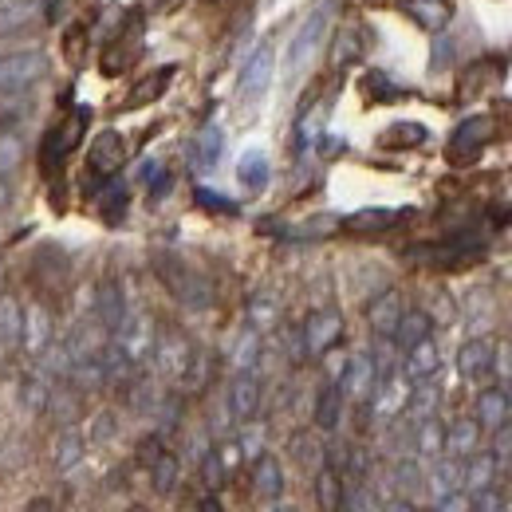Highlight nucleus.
<instances>
[{
  "mask_svg": "<svg viewBox=\"0 0 512 512\" xmlns=\"http://www.w3.org/2000/svg\"><path fill=\"white\" fill-rule=\"evenodd\" d=\"M154 268H158L162 284L170 288V296H174L182 308H190V312H205V308L213 304V284H209L193 264H186L182 256L158 253L154 256Z\"/></svg>",
  "mask_w": 512,
  "mask_h": 512,
  "instance_id": "1",
  "label": "nucleus"
},
{
  "mask_svg": "<svg viewBox=\"0 0 512 512\" xmlns=\"http://www.w3.org/2000/svg\"><path fill=\"white\" fill-rule=\"evenodd\" d=\"M331 12H335V0H320V4L300 20V28L292 32L288 52H284V75H288V79H296L304 67L312 64V56L320 52L323 36H327V24H331Z\"/></svg>",
  "mask_w": 512,
  "mask_h": 512,
  "instance_id": "2",
  "label": "nucleus"
},
{
  "mask_svg": "<svg viewBox=\"0 0 512 512\" xmlns=\"http://www.w3.org/2000/svg\"><path fill=\"white\" fill-rule=\"evenodd\" d=\"M48 75V56L44 52H8L0 56V95H20L28 87H36Z\"/></svg>",
  "mask_w": 512,
  "mask_h": 512,
  "instance_id": "3",
  "label": "nucleus"
},
{
  "mask_svg": "<svg viewBox=\"0 0 512 512\" xmlns=\"http://www.w3.org/2000/svg\"><path fill=\"white\" fill-rule=\"evenodd\" d=\"M87 107H75L67 119H60L56 127L48 130V138H44V170L48 174H56L60 166H64V158L75 150V142H79V134L87 130Z\"/></svg>",
  "mask_w": 512,
  "mask_h": 512,
  "instance_id": "4",
  "label": "nucleus"
},
{
  "mask_svg": "<svg viewBox=\"0 0 512 512\" xmlns=\"http://www.w3.org/2000/svg\"><path fill=\"white\" fill-rule=\"evenodd\" d=\"M193 355H197V351H193L190 339H186L182 331H162V335H154L150 359H154V367H158L166 379H186Z\"/></svg>",
  "mask_w": 512,
  "mask_h": 512,
  "instance_id": "5",
  "label": "nucleus"
},
{
  "mask_svg": "<svg viewBox=\"0 0 512 512\" xmlns=\"http://www.w3.org/2000/svg\"><path fill=\"white\" fill-rule=\"evenodd\" d=\"M111 343L127 355V363H142V359H150V351H154V323L146 320L142 312H127V320L115 327V335H111Z\"/></svg>",
  "mask_w": 512,
  "mask_h": 512,
  "instance_id": "6",
  "label": "nucleus"
},
{
  "mask_svg": "<svg viewBox=\"0 0 512 512\" xmlns=\"http://www.w3.org/2000/svg\"><path fill=\"white\" fill-rule=\"evenodd\" d=\"M272 71H276V52H272V44H260L253 56H249L245 71H241V83H237V91H241L245 103H256V99L268 95Z\"/></svg>",
  "mask_w": 512,
  "mask_h": 512,
  "instance_id": "7",
  "label": "nucleus"
},
{
  "mask_svg": "<svg viewBox=\"0 0 512 512\" xmlns=\"http://www.w3.org/2000/svg\"><path fill=\"white\" fill-rule=\"evenodd\" d=\"M304 351L308 355H327L335 343H339V335H343V316L339 312H331V308H320V312H312L308 320H304Z\"/></svg>",
  "mask_w": 512,
  "mask_h": 512,
  "instance_id": "8",
  "label": "nucleus"
},
{
  "mask_svg": "<svg viewBox=\"0 0 512 512\" xmlns=\"http://www.w3.org/2000/svg\"><path fill=\"white\" fill-rule=\"evenodd\" d=\"M493 138V119L489 115H473V119H465L461 127L453 130V138H449V158L453 162H469V158H477L481 154V146Z\"/></svg>",
  "mask_w": 512,
  "mask_h": 512,
  "instance_id": "9",
  "label": "nucleus"
},
{
  "mask_svg": "<svg viewBox=\"0 0 512 512\" xmlns=\"http://www.w3.org/2000/svg\"><path fill=\"white\" fill-rule=\"evenodd\" d=\"M138 44H142V20L134 16L127 20L115 36H111V44H107V56H103V71L107 75H119V71H127L130 60L138 56Z\"/></svg>",
  "mask_w": 512,
  "mask_h": 512,
  "instance_id": "10",
  "label": "nucleus"
},
{
  "mask_svg": "<svg viewBox=\"0 0 512 512\" xmlns=\"http://www.w3.org/2000/svg\"><path fill=\"white\" fill-rule=\"evenodd\" d=\"M123 162H127V146H123V134H115V130H103V134L91 142V154H87V166H91V174H103V178H111V174H119V170H123Z\"/></svg>",
  "mask_w": 512,
  "mask_h": 512,
  "instance_id": "11",
  "label": "nucleus"
},
{
  "mask_svg": "<svg viewBox=\"0 0 512 512\" xmlns=\"http://www.w3.org/2000/svg\"><path fill=\"white\" fill-rule=\"evenodd\" d=\"M260 410V379L256 371H237L229 383V414L237 422H253Z\"/></svg>",
  "mask_w": 512,
  "mask_h": 512,
  "instance_id": "12",
  "label": "nucleus"
},
{
  "mask_svg": "<svg viewBox=\"0 0 512 512\" xmlns=\"http://www.w3.org/2000/svg\"><path fill=\"white\" fill-rule=\"evenodd\" d=\"M48 347H52V316H48L44 304H28V308H24V339H20V351H28L32 359H40Z\"/></svg>",
  "mask_w": 512,
  "mask_h": 512,
  "instance_id": "13",
  "label": "nucleus"
},
{
  "mask_svg": "<svg viewBox=\"0 0 512 512\" xmlns=\"http://www.w3.org/2000/svg\"><path fill=\"white\" fill-rule=\"evenodd\" d=\"M457 371L465 383H485L493 375V343L489 339H469L457 351Z\"/></svg>",
  "mask_w": 512,
  "mask_h": 512,
  "instance_id": "14",
  "label": "nucleus"
},
{
  "mask_svg": "<svg viewBox=\"0 0 512 512\" xmlns=\"http://www.w3.org/2000/svg\"><path fill=\"white\" fill-rule=\"evenodd\" d=\"M402 355H406V363H402V379H406V383H430V379L438 375V367H442L434 339H422V343H414V347L402 351Z\"/></svg>",
  "mask_w": 512,
  "mask_h": 512,
  "instance_id": "15",
  "label": "nucleus"
},
{
  "mask_svg": "<svg viewBox=\"0 0 512 512\" xmlns=\"http://www.w3.org/2000/svg\"><path fill=\"white\" fill-rule=\"evenodd\" d=\"M127 312L130 308H127V296H123V284L119 280H103L99 292H95V320L115 335V327L127 320Z\"/></svg>",
  "mask_w": 512,
  "mask_h": 512,
  "instance_id": "16",
  "label": "nucleus"
},
{
  "mask_svg": "<svg viewBox=\"0 0 512 512\" xmlns=\"http://www.w3.org/2000/svg\"><path fill=\"white\" fill-rule=\"evenodd\" d=\"M343 394H351L355 402H371V394H375V386H379V375H375V363H371V355H355L351 363H347V371H343Z\"/></svg>",
  "mask_w": 512,
  "mask_h": 512,
  "instance_id": "17",
  "label": "nucleus"
},
{
  "mask_svg": "<svg viewBox=\"0 0 512 512\" xmlns=\"http://www.w3.org/2000/svg\"><path fill=\"white\" fill-rule=\"evenodd\" d=\"M402 312H406L402 296H398V292H383V296H375V300H371V308H367V323H371V331H375L379 339H390V335H394V327H398V320H402Z\"/></svg>",
  "mask_w": 512,
  "mask_h": 512,
  "instance_id": "18",
  "label": "nucleus"
},
{
  "mask_svg": "<svg viewBox=\"0 0 512 512\" xmlns=\"http://www.w3.org/2000/svg\"><path fill=\"white\" fill-rule=\"evenodd\" d=\"M253 493L260 501H280L284 497V469H280V461L276 457H268V453H260L253 461Z\"/></svg>",
  "mask_w": 512,
  "mask_h": 512,
  "instance_id": "19",
  "label": "nucleus"
},
{
  "mask_svg": "<svg viewBox=\"0 0 512 512\" xmlns=\"http://www.w3.org/2000/svg\"><path fill=\"white\" fill-rule=\"evenodd\" d=\"M398 8L414 24H422L426 32H442L449 24V16H453V4L449 0H398Z\"/></svg>",
  "mask_w": 512,
  "mask_h": 512,
  "instance_id": "20",
  "label": "nucleus"
},
{
  "mask_svg": "<svg viewBox=\"0 0 512 512\" xmlns=\"http://www.w3.org/2000/svg\"><path fill=\"white\" fill-rule=\"evenodd\" d=\"M44 8H48V0H0V36L36 24L44 16Z\"/></svg>",
  "mask_w": 512,
  "mask_h": 512,
  "instance_id": "21",
  "label": "nucleus"
},
{
  "mask_svg": "<svg viewBox=\"0 0 512 512\" xmlns=\"http://www.w3.org/2000/svg\"><path fill=\"white\" fill-rule=\"evenodd\" d=\"M24 339V308L12 296H0V359L16 355Z\"/></svg>",
  "mask_w": 512,
  "mask_h": 512,
  "instance_id": "22",
  "label": "nucleus"
},
{
  "mask_svg": "<svg viewBox=\"0 0 512 512\" xmlns=\"http://www.w3.org/2000/svg\"><path fill=\"white\" fill-rule=\"evenodd\" d=\"M221 154H225V130L217 127V123L201 127V134L193 138V166H197L201 174H209V170H217Z\"/></svg>",
  "mask_w": 512,
  "mask_h": 512,
  "instance_id": "23",
  "label": "nucleus"
},
{
  "mask_svg": "<svg viewBox=\"0 0 512 512\" xmlns=\"http://www.w3.org/2000/svg\"><path fill=\"white\" fill-rule=\"evenodd\" d=\"M402 217H406L402 209H359V213L343 217V229L367 237V233H386V229H394Z\"/></svg>",
  "mask_w": 512,
  "mask_h": 512,
  "instance_id": "24",
  "label": "nucleus"
},
{
  "mask_svg": "<svg viewBox=\"0 0 512 512\" xmlns=\"http://www.w3.org/2000/svg\"><path fill=\"white\" fill-rule=\"evenodd\" d=\"M497 481V457L493 453H477V457H465V473H461V489L473 497V493H485L493 489Z\"/></svg>",
  "mask_w": 512,
  "mask_h": 512,
  "instance_id": "25",
  "label": "nucleus"
},
{
  "mask_svg": "<svg viewBox=\"0 0 512 512\" xmlns=\"http://www.w3.org/2000/svg\"><path fill=\"white\" fill-rule=\"evenodd\" d=\"M461 473H465V461H457V457H434V469H430V477H426L434 501L461 489Z\"/></svg>",
  "mask_w": 512,
  "mask_h": 512,
  "instance_id": "26",
  "label": "nucleus"
},
{
  "mask_svg": "<svg viewBox=\"0 0 512 512\" xmlns=\"http://www.w3.org/2000/svg\"><path fill=\"white\" fill-rule=\"evenodd\" d=\"M414 453H418V457H426V461H434V457H442V453H446V426L438 422V414H434V418L414 422Z\"/></svg>",
  "mask_w": 512,
  "mask_h": 512,
  "instance_id": "27",
  "label": "nucleus"
},
{
  "mask_svg": "<svg viewBox=\"0 0 512 512\" xmlns=\"http://www.w3.org/2000/svg\"><path fill=\"white\" fill-rule=\"evenodd\" d=\"M178 481H182V461H178V453L162 449V453L150 461V485H154V493L170 497V493L178 489Z\"/></svg>",
  "mask_w": 512,
  "mask_h": 512,
  "instance_id": "28",
  "label": "nucleus"
},
{
  "mask_svg": "<svg viewBox=\"0 0 512 512\" xmlns=\"http://www.w3.org/2000/svg\"><path fill=\"white\" fill-rule=\"evenodd\" d=\"M477 442H481V426L469 422V418L453 422V426L446 430V453L449 457H457V461L473 457V453H477Z\"/></svg>",
  "mask_w": 512,
  "mask_h": 512,
  "instance_id": "29",
  "label": "nucleus"
},
{
  "mask_svg": "<svg viewBox=\"0 0 512 512\" xmlns=\"http://www.w3.org/2000/svg\"><path fill=\"white\" fill-rule=\"evenodd\" d=\"M430 327H434V320L426 316V312H402V320H398V327H394V343L402 347V351H410L414 343H422V339H430Z\"/></svg>",
  "mask_w": 512,
  "mask_h": 512,
  "instance_id": "30",
  "label": "nucleus"
},
{
  "mask_svg": "<svg viewBox=\"0 0 512 512\" xmlns=\"http://www.w3.org/2000/svg\"><path fill=\"white\" fill-rule=\"evenodd\" d=\"M501 422H509V394L505 390H485L477 398V426L497 430Z\"/></svg>",
  "mask_w": 512,
  "mask_h": 512,
  "instance_id": "31",
  "label": "nucleus"
},
{
  "mask_svg": "<svg viewBox=\"0 0 512 512\" xmlns=\"http://www.w3.org/2000/svg\"><path fill=\"white\" fill-rule=\"evenodd\" d=\"M339 418H343V386L327 383L320 390V398H316V426L331 434L339 426Z\"/></svg>",
  "mask_w": 512,
  "mask_h": 512,
  "instance_id": "32",
  "label": "nucleus"
},
{
  "mask_svg": "<svg viewBox=\"0 0 512 512\" xmlns=\"http://www.w3.org/2000/svg\"><path fill=\"white\" fill-rule=\"evenodd\" d=\"M52 457H56V469H60V473L79 469V461H83V434H79L75 426H64V430H60V438H56Z\"/></svg>",
  "mask_w": 512,
  "mask_h": 512,
  "instance_id": "33",
  "label": "nucleus"
},
{
  "mask_svg": "<svg viewBox=\"0 0 512 512\" xmlns=\"http://www.w3.org/2000/svg\"><path fill=\"white\" fill-rule=\"evenodd\" d=\"M237 178H241V186H249V190H264L268 178H272L268 154H264V150H249V154L237 162Z\"/></svg>",
  "mask_w": 512,
  "mask_h": 512,
  "instance_id": "34",
  "label": "nucleus"
},
{
  "mask_svg": "<svg viewBox=\"0 0 512 512\" xmlns=\"http://www.w3.org/2000/svg\"><path fill=\"white\" fill-rule=\"evenodd\" d=\"M316 497H320V509L323 512H339V509H343V477H339V469L323 465L320 473H316Z\"/></svg>",
  "mask_w": 512,
  "mask_h": 512,
  "instance_id": "35",
  "label": "nucleus"
},
{
  "mask_svg": "<svg viewBox=\"0 0 512 512\" xmlns=\"http://www.w3.org/2000/svg\"><path fill=\"white\" fill-rule=\"evenodd\" d=\"M390 481H394V489H398L402 497H414V493H422V485H426V477H422V469H418L414 457H398L394 469H390Z\"/></svg>",
  "mask_w": 512,
  "mask_h": 512,
  "instance_id": "36",
  "label": "nucleus"
},
{
  "mask_svg": "<svg viewBox=\"0 0 512 512\" xmlns=\"http://www.w3.org/2000/svg\"><path fill=\"white\" fill-rule=\"evenodd\" d=\"M256 363H260V331L249 327V331H241L237 343H233V367H237V371H256Z\"/></svg>",
  "mask_w": 512,
  "mask_h": 512,
  "instance_id": "37",
  "label": "nucleus"
},
{
  "mask_svg": "<svg viewBox=\"0 0 512 512\" xmlns=\"http://www.w3.org/2000/svg\"><path fill=\"white\" fill-rule=\"evenodd\" d=\"M170 75H174V67H158L154 75H146V83H138L134 87V95H130V107H138V103H150V99H158L166 87H170Z\"/></svg>",
  "mask_w": 512,
  "mask_h": 512,
  "instance_id": "38",
  "label": "nucleus"
},
{
  "mask_svg": "<svg viewBox=\"0 0 512 512\" xmlns=\"http://www.w3.org/2000/svg\"><path fill=\"white\" fill-rule=\"evenodd\" d=\"M418 142H426V127L418 123H394L383 134V146H418Z\"/></svg>",
  "mask_w": 512,
  "mask_h": 512,
  "instance_id": "39",
  "label": "nucleus"
},
{
  "mask_svg": "<svg viewBox=\"0 0 512 512\" xmlns=\"http://www.w3.org/2000/svg\"><path fill=\"white\" fill-rule=\"evenodd\" d=\"M201 477H205V485L209 489H217L225 477H229V469H225V457H221V449H209L205 457H201Z\"/></svg>",
  "mask_w": 512,
  "mask_h": 512,
  "instance_id": "40",
  "label": "nucleus"
},
{
  "mask_svg": "<svg viewBox=\"0 0 512 512\" xmlns=\"http://www.w3.org/2000/svg\"><path fill=\"white\" fill-rule=\"evenodd\" d=\"M20 158H24L20 138H16L12 130H0V174H4V170H16V166H20Z\"/></svg>",
  "mask_w": 512,
  "mask_h": 512,
  "instance_id": "41",
  "label": "nucleus"
},
{
  "mask_svg": "<svg viewBox=\"0 0 512 512\" xmlns=\"http://www.w3.org/2000/svg\"><path fill=\"white\" fill-rule=\"evenodd\" d=\"M138 178H142V186H150V193H166V186H170V178H166V170H162L158 158H146L138 166Z\"/></svg>",
  "mask_w": 512,
  "mask_h": 512,
  "instance_id": "42",
  "label": "nucleus"
},
{
  "mask_svg": "<svg viewBox=\"0 0 512 512\" xmlns=\"http://www.w3.org/2000/svg\"><path fill=\"white\" fill-rule=\"evenodd\" d=\"M249 320H253L256 331L272 327V323H276V300H272V296H256L253 304H249Z\"/></svg>",
  "mask_w": 512,
  "mask_h": 512,
  "instance_id": "43",
  "label": "nucleus"
},
{
  "mask_svg": "<svg viewBox=\"0 0 512 512\" xmlns=\"http://www.w3.org/2000/svg\"><path fill=\"white\" fill-rule=\"evenodd\" d=\"M123 213H127V190H123V182H111V190L103 193V217L119 221Z\"/></svg>",
  "mask_w": 512,
  "mask_h": 512,
  "instance_id": "44",
  "label": "nucleus"
},
{
  "mask_svg": "<svg viewBox=\"0 0 512 512\" xmlns=\"http://www.w3.org/2000/svg\"><path fill=\"white\" fill-rule=\"evenodd\" d=\"M296 457H300V465H304L308 473H320L323 469V446L312 442V438H300V442H296Z\"/></svg>",
  "mask_w": 512,
  "mask_h": 512,
  "instance_id": "45",
  "label": "nucleus"
},
{
  "mask_svg": "<svg viewBox=\"0 0 512 512\" xmlns=\"http://www.w3.org/2000/svg\"><path fill=\"white\" fill-rule=\"evenodd\" d=\"M434 512H473V497H469L465 489H457V493H449V497H438V501H434Z\"/></svg>",
  "mask_w": 512,
  "mask_h": 512,
  "instance_id": "46",
  "label": "nucleus"
},
{
  "mask_svg": "<svg viewBox=\"0 0 512 512\" xmlns=\"http://www.w3.org/2000/svg\"><path fill=\"white\" fill-rule=\"evenodd\" d=\"M493 434H497V438H493V457H497V461H509L512 457V422H501Z\"/></svg>",
  "mask_w": 512,
  "mask_h": 512,
  "instance_id": "47",
  "label": "nucleus"
},
{
  "mask_svg": "<svg viewBox=\"0 0 512 512\" xmlns=\"http://www.w3.org/2000/svg\"><path fill=\"white\" fill-rule=\"evenodd\" d=\"M197 205H205V209H213V213H237V205H233L229 197H221V193H213V190H197Z\"/></svg>",
  "mask_w": 512,
  "mask_h": 512,
  "instance_id": "48",
  "label": "nucleus"
},
{
  "mask_svg": "<svg viewBox=\"0 0 512 512\" xmlns=\"http://www.w3.org/2000/svg\"><path fill=\"white\" fill-rule=\"evenodd\" d=\"M493 375H501V379H512V343H501V347H493Z\"/></svg>",
  "mask_w": 512,
  "mask_h": 512,
  "instance_id": "49",
  "label": "nucleus"
},
{
  "mask_svg": "<svg viewBox=\"0 0 512 512\" xmlns=\"http://www.w3.org/2000/svg\"><path fill=\"white\" fill-rule=\"evenodd\" d=\"M260 438H264V430H260V426H249V430H245V434H241V442H237V446H241V457H260Z\"/></svg>",
  "mask_w": 512,
  "mask_h": 512,
  "instance_id": "50",
  "label": "nucleus"
},
{
  "mask_svg": "<svg viewBox=\"0 0 512 512\" xmlns=\"http://www.w3.org/2000/svg\"><path fill=\"white\" fill-rule=\"evenodd\" d=\"M367 91H371V95H379V99H390V95H398V87H390V83H386V75H379V71L367 79Z\"/></svg>",
  "mask_w": 512,
  "mask_h": 512,
  "instance_id": "51",
  "label": "nucleus"
},
{
  "mask_svg": "<svg viewBox=\"0 0 512 512\" xmlns=\"http://www.w3.org/2000/svg\"><path fill=\"white\" fill-rule=\"evenodd\" d=\"M158 453H162V438H146V442L138 446V461H142V465L150 469V461H154Z\"/></svg>",
  "mask_w": 512,
  "mask_h": 512,
  "instance_id": "52",
  "label": "nucleus"
},
{
  "mask_svg": "<svg viewBox=\"0 0 512 512\" xmlns=\"http://www.w3.org/2000/svg\"><path fill=\"white\" fill-rule=\"evenodd\" d=\"M107 434H115V418H111V414H99L91 438H95V442H107Z\"/></svg>",
  "mask_w": 512,
  "mask_h": 512,
  "instance_id": "53",
  "label": "nucleus"
},
{
  "mask_svg": "<svg viewBox=\"0 0 512 512\" xmlns=\"http://www.w3.org/2000/svg\"><path fill=\"white\" fill-rule=\"evenodd\" d=\"M383 512H414V505H410L406 497H398V501H386Z\"/></svg>",
  "mask_w": 512,
  "mask_h": 512,
  "instance_id": "54",
  "label": "nucleus"
},
{
  "mask_svg": "<svg viewBox=\"0 0 512 512\" xmlns=\"http://www.w3.org/2000/svg\"><path fill=\"white\" fill-rule=\"evenodd\" d=\"M28 512H56V505H52L48 497H36V501L28 505Z\"/></svg>",
  "mask_w": 512,
  "mask_h": 512,
  "instance_id": "55",
  "label": "nucleus"
},
{
  "mask_svg": "<svg viewBox=\"0 0 512 512\" xmlns=\"http://www.w3.org/2000/svg\"><path fill=\"white\" fill-rule=\"evenodd\" d=\"M197 512H221V501H217V497H205V501H201V509Z\"/></svg>",
  "mask_w": 512,
  "mask_h": 512,
  "instance_id": "56",
  "label": "nucleus"
},
{
  "mask_svg": "<svg viewBox=\"0 0 512 512\" xmlns=\"http://www.w3.org/2000/svg\"><path fill=\"white\" fill-rule=\"evenodd\" d=\"M8 201H12V190H8V182H4V178H0V209H4V205H8Z\"/></svg>",
  "mask_w": 512,
  "mask_h": 512,
  "instance_id": "57",
  "label": "nucleus"
},
{
  "mask_svg": "<svg viewBox=\"0 0 512 512\" xmlns=\"http://www.w3.org/2000/svg\"><path fill=\"white\" fill-rule=\"evenodd\" d=\"M268 512H292V509H288V505H276V501H272V509H268Z\"/></svg>",
  "mask_w": 512,
  "mask_h": 512,
  "instance_id": "58",
  "label": "nucleus"
},
{
  "mask_svg": "<svg viewBox=\"0 0 512 512\" xmlns=\"http://www.w3.org/2000/svg\"><path fill=\"white\" fill-rule=\"evenodd\" d=\"M509 414H512V390H509Z\"/></svg>",
  "mask_w": 512,
  "mask_h": 512,
  "instance_id": "59",
  "label": "nucleus"
},
{
  "mask_svg": "<svg viewBox=\"0 0 512 512\" xmlns=\"http://www.w3.org/2000/svg\"><path fill=\"white\" fill-rule=\"evenodd\" d=\"M127 512H146V509H127Z\"/></svg>",
  "mask_w": 512,
  "mask_h": 512,
  "instance_id": "60",
  "label": "nucleus"
}]
</instances>
